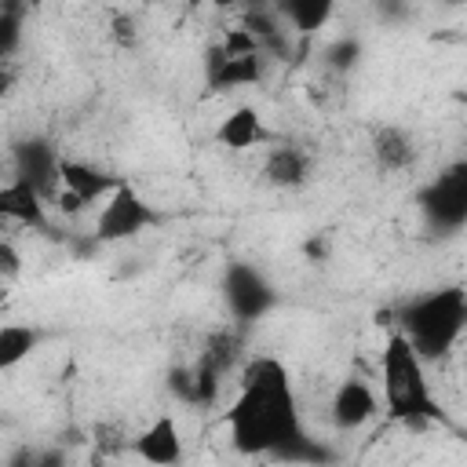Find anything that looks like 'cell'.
Instances as JSON below:
<instances>
[{
    "label": "cell",
    "mask_w": 467,
    "mask_h": 467,
    "mask_svg": "<svg viewBox=\"0 0 467 467\" xmlns=\"http://www.w3.org/2000/svg\"><path fill=\"white\" fill-rule=\"evenodd\" d=\"M223 299H226V310H230L234 325L248 328V325L263 321L277 306V288L270 285V277L259 266L230 263L223 270Z\"/></svg>",
    "instance_id": "277c9868"
},
{
    "label": "cell",
    "mask_w": 467,
    "mask_h": 467,
    "mask_svg": "<svg viewBox=\"0 0 467 467\" xmlns=\"http://www.w3.org/2000/svg\"><path fill=\"white\" fill-rule=\"evenodd\" d=\"M379 383L387 416L398 423H434L441 420V405L431 394L427 361L409 347L401 332H390L379 354Z\"/></svg>",
    "instance_id": "3957f363"
},
{
    "label": "cell",
    "mask_w": 467,
    "mask_h": 467,
    "mask_svg": "<svg viewBox=\"0 0 467 467\" xmlns=\"http://www.w3.org/2000/svg\"><path fill=\"white\" fill-rule=\"evenodd\" d=\"M0 223L26 226V230H47V201L22 179L0 182Z\"/></svg>",
    "instance_id": "7c38bea8"
},
{
    "label": "cell",
    "mask_w": 467,
    "mask_h": 467,
    "mask_svg": "<svg viewBox=\"0 0 467 467\" xmlns=\"http://www.w3.org/2000/svg\"><path fill=\"white\" fill-rule=\"evenodd\" d=\"M11 161V175L29 182L47 204L58 201V164H62V153L51 146V139L44 135H29V139H18L7 153Z\"/></svg>",
    "instance_id": "52a82bcc"
},
{
    "label": "cell",
    "mask_w": 467,
    "mask_h": 467,
    "mask_svg": "<svg viewBox=\"0 0 467 467\" xmlns=\"http://www.w3.org/2000/svg\"><path fill=\"white\" fill-rule=\"evenodd\" d=\"M226 423L241 456H277L306 431L292 376L274 354H259L241 368V387L230 401Z\"/></svg>",
    "instance_id": "6da1fadb"
},
{
    "label": "cell",
    "mask_w": 467,
    "mask_h": 467,
    "mask_svg": "<svg viewBox=\"0 0 467 467\" xmlns=\"http://www.w3.org/2000/svg\"><path fill=\"white\" fill-rule=\"evenodd\" d=\"M368 150H372V161H376L379 171H409L416 164V139L401 124H379V128H372Z\"/></svg>",
    "instance_id": "9a60e30c"
},
{
    "label": "cell",
    "mask_w": 467,
    "mask_h": 467,
    "mask_svg": "<svg viewBox=\"0 0 467 467\" xmlns=\"http://www.w3.org/2000/svg\"><path fill=\"white\" fill-rule=\"evenodd\" d=\"M274 11L281 15V22L288 26L292 36L299 40H310L317 29H325L336 15L332 0H285V4H274Z\"/></svg>",
    "instance_id": "e0dca14e"
},
{
    "label": "cell",
    "mask_w": 467,
    "mask_h": 467,
    "mask_svg": "<svg viewBox=\"0 0 467 467\" xmlns=\"http://www.w3.org/2000/svg\"><path fill=\"white\" fill-rule=\"evenodd\" d=\"M361 62V40L358 36H336L321 47V66L332 73V77H347L354 66Z\"/></svg>",
    "instance_id": "d6986e66"
},
{
    "label": "cell",
    "mask_w": 467,
    "mask_h": 467,
    "mask_svg": "<svg viewBox=\"0 0 467 467\" xmlns=\"http://www.w3.org/2000/svg\"><path fill=\"white\" fill-rule=\"evenodd\" d=\"M58 208L62 212H80V208H88V204H95V201H106L117 186H120V179L117 175H109V171H102V168H95V164H88V161H73V157H62V164H58Z\"/></svg>",
    "instance_id": "ba28073f"
},
{
    "label": "cell",
    "mask_w": 467,
    "mask_h": 467,
    "mask_svg": "<svg viewBox=\"0 0 467 467\" xmlns=\"http://www.w3.org/2000/svg\"><path fill=\"white\" fill-rule=\"evenodd\" d=\"M131 452H135L139 460H146L150 467H182L186 445H182V431H179L175 416L161 412L153 423H146V427L131 438Z\"/></svg>",
    "instance_id": "9c48e42d"
},
{
    "label": "cell",
    "mask_w": 467,
    "mask_h": 467,
    "mask_svg": "<svg viewBox=\"0 0 467 467\" xmlns=\"http://www.w3.org/2000/svg\"><path fill=\"white\" fill-rule=\"evenodd\" d=\"M263 179L274 190H299L310 179V153L296 142H270L263 153Z\"/></svg>",
    "instance_id": "4fadbf2b"
},
{
    "label": "cell",
    "mask_w": 467,
    "mask_h": 467,
    "mask_svg": "<svg viewBox=\"0 0 467 467\" xmlns=\"http://www.w3.org/2000/svg\"><path fill=\"white\" fill-rule=\"evenodd\" d=\"M463 325H467V296L460 285L423 292L401 303L394 314V332H401L423 361H441L460 343Z\"/></svg>",
    "instance_id": "7a4b0ae2"
},
{
    "label": "cell",
    "mask_w": 467,
    "mask_h": 467,
    "mask_svg": "<svg viewBox=\"0 0 467 467\" xmlns=\"http://www.w3.org/2000/svg\"><path fill=\"white\" fill-rule=\"evenodd\" d=\"M109 29H113V40L120 47H135L139 44V26H135V18L128 11H117L113 22H109Z\"/></svg>",
    "instance_id": "44dd1931"
},
{
    "label": "cell",
    "mask_w": 467,
    "mask_h": 467,
    "mask_svg": "<svg viewBox=\"0 0 467 467\" xmlns=\"http://www.w3.org/2000/svg\"><path fill=\"white\" fill-rule=\"evenodd\" d=\"M18 84V62L15 58H0V99Z\"/></svg>",
    "instance_id": "603a6c76"
},
{
    "label": "cell",
    "mask_w": 467,
    "mask_h": 467,
    "mask_svg": "<svg viewBox=\"0 0 467 467\" xmlns=\"http://www.w3.org/2000/svg\"><path fill=\"white\" fill-rule=\"evenodd\" d=\"M157 226V212L153 204H146V197L131 186V182H120L99 208L95 215V241L102 244H117V241H128L142 230Z\"/></svg>",
    "instance_id": "8992f818"
},
{
    "label": "cell",
    "mask_w": 467,
    "mask_h": 467,
    "mask_svg": "<svg viewBox=\"0 0 467 467\" xmlns=\"http://www.w3.org/2000/svg\"><path fill=\"white\" fill-rule=\"evenodd\" d=\"M215 142L226 146V150H234V153H241V150H252V146H270L274 135H270V128L263 124V117H259L252 106H234V109L219 120Z\"/></svg>",
    "instance_id": "5bb4252c"
},
{
    "label": "cell",
    "mask_w": 467,
    "mask_h": 467,
    "mask_svg": "<svg viewBox=\"0 0 467 467\" xmlns=\"http://www.w3.org/2000/svg\"><path fill=\"white\" fill-rule=\"evenodd\" d=\"M376 412H379V401H376V390H372L365 379L350 376V379H343V383L332 390L328 420H332L336 431H358V427H365Z\"/></svg>",
    "instance_id": "8fae6325"
},
{
    "label": "cell",
    "mask_w": 467,
    "mask_h": 467,
    "mask_svg": "<svg viewBox=\"0 0 467 467\" xmlns=\"http://www.w3.org/2000/svg\"><path fill=\"white\" fill-rule=\"evenodd\" d=\"M18 274H22V255H18V248H15L11 241H0V285L15 281Z\"/></svg>",
    "instance_id": "7402d4cb"
},
{
    "label": "cell",
    "mask_w": 467,
    "mask_h": 467,
    "mask_svg": "<svg viewBox=\"0 0 467 467\" xmlns=\"http://www.w3.org/2000/svg\"><path fill=\"white\" fill-rule=\"evenodd\" d=\"M420 212L441 234L463 230L467 223V164L463 161H452L420 190Z\"/></svg>",
    "instance_id": "5b68a950"
},
{
    "label": "cell",
    "mask_w": 467,
    "mask_h": 467,
    "mask_svg": "<svg viewBox=\"0 0 467 467\" xmlns=\"http://www.w3.org/2000/svg\"><path fill=\"white\" fill-rule=\"evenodd\" d=\"M36 467H66V456L58 449H36Z\"/></svg>",
    "instance_id": "cb8c5ba5"
},
{
    "label": "cell",
    "mask_w": 467,
    "mask_h": 467,
    "mask_svg": "<svg viewBox=\"0 0 467 467\" xmlns=\"http://www.w3.org/2000/svg\"><path fill=\"white\" fill-rule=\"evenodd\" d=\"M325 248H328V244H325V237H321V234H317V237H310V241H306V252H310V255H314V259H317V255H325Z\"/></svg>",
    "instance_id": "d4e9b609"
},
{
    "label": "cell",
    "mask_w": 467,
    "mask_h": 467,
    "mask_svg": "<svg viewBox=\"0 0 467 467\" xmlns=\"http://www.w3.org/2000/svg\"><path fill=\"white\" fill-rule=\"evenodd\" d=\"M22 44V7H0V58H15Z\"/></svg>",
    "instance_id": "ffe728a7"
},
{
    "label": "cell",
    "mask_w": 467,
    "mask_h": 467,
    "mask_svg": "<svg viewBox=\"0 0 467 467\" xmlns=\"http://www.w3.org/2000/svg\"><path fill=\"white\" fill-rule=\"evenodd\" d=\"M241 350H244V328L241 325H223V328H212L193 358L197 368L226 379V372L241 361Z\"/></svg>",
    "instance_id": "2e32d148"
},
{
    "label": "cell",
    "mask_w": 467,
    "mask_h": 467,
    "mask_svg": "<svg viewBox=\"0 0 467 467\" xmlns=\"http://www.w3.org/2000/svg\"><path fill=\"white\" fill-rule=\"evenodd\" d=\"M263 55H226L219 44H208L204 51V84L212 91H234V88H252L263 80Z\"/></svg>",
    "instance_id": "30bf717a"
},
{
    "label": "cell",
    "mask_w": 467,
    "mask_h": 467,
    "mask_svg": "<svg viewBox=\"0 0 467 467\" xmlns=\"http://www.w3.org/2000/svg\"><path fill=\"white\" fill-rule=\"evenodd\" d=\"M40 339H44V332L36 325H22V321L0 325V372L18 368L40 347Z\"/></svg>",
    "instance_id": "ac0fdd59"
}]
</instances>
